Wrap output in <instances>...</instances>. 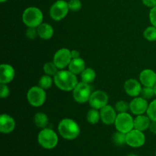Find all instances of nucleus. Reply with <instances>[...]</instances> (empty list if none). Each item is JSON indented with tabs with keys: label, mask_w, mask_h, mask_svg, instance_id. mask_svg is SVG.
I'll return each mask as SVG.
<instances>
[{
	"label": "nucleus",
	"mask_w": 156,
	"mask_h": 156,
	"mask_svg": "<svg viewBox=\"0 0 156 156\" xmlns=\"http://www.w3.org/2000/svg\"><path fill=\"white\" fill-rule=\"evenodd\" d=\"M90 106L95 109H101L108 105V96L106 93L101 90L93 91L88 100Z\"/></svg>",
	"instance_id": "nucleus-10"
},
{
	"label": "nucleus",
	"mask_w": 156,
	"mask_h": 156,
	"mask_svg": "<svg viewBox=\"0 0 156 156\" xmlns=\"http://www.w3.org/2000/svg\"><path fill=\"white\" fill-rule=\"evenodd\" d=\"M149 19L152 25L156 27V6L151 9L149 12Z\"/></svg>",
	"instance_id": "nucleus-34"
},
{
	"label": "nucleus",
	"mask_w": 156,
	"mask_h": 156,
	"mask_svg": "<svg viewBox=\"0 0 156 156\" xmlns=\"http://www.w3.org/2000/svg\"><path fill=\"white\" fill-rule=\"evenodd\" d=\"M44 71L46 73V75H48L50 76H54L56 73H58V68L55 65L54 62H47L44 66Z\"/></svg>",
	"instance_id": "nucleus-26"
},
{
	"label": "nucleus",
	"mask_w": 156,
	"mask_h": 156,
	"mask_svg": "<svg viewBox=\"0 0 156 156\" xmlns=\"http://www.w3.org/2000/svg\"><path fill=\"white\" fill-rule=\"evenodd\" d=\"M149 129L154 134H156V121L152 120V122L150 123V126H149Z\"/></svg>",
	"instance_id": "nucleus-36"
},
{
	"label": "nucleus",
	"mask_w": 156,
	"mask_h": 156,
	"mask_svg": "<svg viewBox=\"0 0 156 156\" xmlns=\"http://www.w3.org/2000/svg\"><path fill=\"white\" fill-rule=\"evenodd\" d=\"M125 91L131 97H137L140 94L142 86L140 82L133 79H129L126 81L124 84Z\"/></svg>",
	"instance_id": "nucleus-14"
},
{
	"label": "nucleus",
	"mask_w": 156,
	"mask_h": 156,
	"mask_svg": "<svg viewBox=\"0 0 156 156\" xmlns=\"http://www.w3.org/2000/svg\"><path fill=\"white\" fill-rule=\"evenodd\" d=\"M15 77V69L9 64H2L0 66V82L9 83Z\"/></svg>",
	"instance_id": "nucleus-16"
},
{
	"label": "nucleus",
	"mask_w": 156,
	"mask_h": 156,
	"mask_svg": "<svg viewBox=\"0 0 156 156\" xmlns=\"http://www.w3.org/2000/svg\"><path fill=\"white\" fill-rule=\"evenodd\" d=\"M113 141L114 144L118 146L126 144V133L117 131L113 135Z\"/></svg>",
	"instance_id": "nucleus-24"
},
{
	"label": "nucleus",
	"mask_w": 156,
	"mask_h": 156,
	"mask_svg": "<svg viewBox=\"0 0 156 156\" xmlns=\"http://www.w3.org/2000/svg\"><path fill=\"white\" fill-rule=\"evenodd\" d=\"M71 54H72V57L73 59H76V58H79V56H80V53L78 50H73L71 51Z\"/></svg>",
	"instance_id": "nucleus-37"
},
{
	"label": "nucleus",
	"mask_w": 156,
	"mask_h": 156,
	"mask_svg": "<svg viewBox=\"0 0 156 156\" xmlns=\"http://www.w3.org/2000/svg\"><path fill=\"white\" fill-rule=\"evenodd\" d=\"M43 13L38 8L29 7L24 10L22 21L28 27H37L42 24Z\"/></svg>",
	"instance_id": "nucleus-3"
},
{
	"label": "nucleus",
	"mask_w": 156,
	"mask_h": 156,
	"mask_svg": "<svg viewBox=\"0 0 156 156\" xmlns=\"http://www.w3.org/2000/svg\"><path fill=\"white\" fill-rule=\"evenodd\" d=\"M69 8L68 2L64 0H58L53 3L50 9V15L52 19L55 21H60L63 19L68 14Z\"/></svg>",
	"instance_id": "nucleus-8"
},
{
	"label": "nucleus",
	"mask_w": 156,
	"mask_h": 156,
	"mask_svg": "<svg viewBox=\"0 0 156 156\" xmlns=\"http://www.w3.org/2000/svg\"><path fill=\"white\" fill-rule=\"evenodd\" d=\"M151 121L152 120L148 116L143 115V114L137 115V117L134 119V129L143 132L149 128Z\"/></svg>",
	"instance_id": "nucleus-18"
},
{
	"label": "nucleus",
	"mask_w": 156,
	"mask_h": 156,
	"mask_svg": "<svg viewBox=\"0 0 156 156\" xmlns=\"http://www.w3.org/2000/svg\"><path fill=\"white\" fill-rule=\"evenodd\" d=\"M15 127L14 119L9 114H3L0 117V131L2 133H10Z\"/></svg>",
	"instance_id": "nucleus-15"
},
{
	"label": "nucleus",
	"mask_w": 156,
	"mask_h": 156,
	"mask_svg": "<svg viewBox=\"0 0 156 156\" xmlns=\"http://www.w3.org/2000/svg\"><path fill=\"white\" fill-rule=\"evenodd\" d=\"M146 136L143 131L133 129L126 133V144L133 148L141 147L145 144Z\"/></svg>",
	"instance_id": "nucleus-11"
},
{
	"label": "nucleus",
	"mask_w": 156,
	"mask_h": 156,
	"mask_svg": "<svg viewBox=\"0 0 156 156\" xmlns=\"http://www.w3.org/2000/svg\"><path fill=\"white\" fill-rule=\"evenodd\" d=\"M52 84H53V79L50 77V76H48V75L43 76L39 81V86L44 89L50 88L52 86Z\"/></svg>",
	"instance_id": "nucleus-27"
},
{
	"label": "nucleus",
	"mask_w": 156,
	"mask_h": 156,
	"mask_svg": "<svg viewBox=\"0 0 156 156\" xmlns=\"http://www.w3.org/2000/svg\"><path fill=\"white\" fill-rule=\"evenodd\" d=\"M27 101L34 107H40L46 101V92L40 86H34L29 89L27 94Z\"/></svg>",
	"instance_id": "nucleus-7"
},
{
	"label": "nucleus",
	"mask_w": 156,
	"mask_h": 156,
	"mask_svg": "<svg viewBox=\"0 0 156 156\" xmlns=\"http://www.w3.org/2000/svg\"><path fill=\"white\" fill-rule=\"evenodd\" d=\"M129 109V104L126 101H119L115 105V110L119 113H126Z\"/></svg>",
	"instance_id": "nucleus-30"
},
{
	"label": "nucleus",
	"mask_w": 156,
	"mask_h": 156,
	"mask_svg": "<svg viewBox=\"0 0 156 156\" xmlns=\"http://www.w3.org/2000/svg\"><path fill=\"white\" fill-rule=\"evenodd\" d=\"M53 81L59 89L66 91L73 90L79 83L76 75L69 70L59 71L53 76Z\"/></svg>",
	"instance_id": "nucleus-1"
},
{
	"label": "nucleus",
	"mask_w": 156,
	"mask_h": 156,
	"mask_svg": "<svg viewBox=\"0 0 156 156\" xmlns=\"http://www.w3.org/2000/svg\"><path fill=\"white\" fill-rule=\"evenodd\" d=\"M85 69V61L82 58H76L73 59L69 65V70L74 73L75 75L82 73Z\"/></svg>",
	"instance_id": "nucleus-20"
},
{
	"label": "nucleus",
	"mask_w": 156,
	"mask_h": 156,
	"mask_svg": "<svg viewBox=\"0 0 156 156\" xmlns=\"http://www.w3.org/2000/svg\"><path fill=\"white\" fill-rule=\"evenodd\" d=\"M9 93H10V91H9V87L6 85V84L1 83V85H0V97L2 98H5L9 95Z\"/></svg>",
	"instance_id": "nucleus-33"
},
{
	"label": "nucleus",
	"mask_w": 156,
	"mask_h": 156,
	"mask_svg": "<svg viewBox=\"0 0 156 156\" xmlns=\"http://www.w3.org/2000/svg\"><path fill=\"white\" fill-rule=\"evenodd\" d=\"M58 131L62 138L73 140L77 138L80 133V128L76 121L69 118H65L60 121Z\"/></svg>",
	"instance_id": "nucleus-2"
},
{
	"label": "nucleus",
	"mask_w": 156,
	"mask_h": 156,
	"mask_svg": "<svg viewBox=\"0 0 156 156\" xmlns=\"http://www.w3.org/2000/svg\"><path fill=\"white\" fill-rule=\"evenodd\" d=\"M100 110L101 120L105 124L110 125L115 123L117 115L116 114L115 108H114L111 105H107Z\"/></svg>",
	"instance_id": "nucleus-13"
},
{
	"label": "nucleus",
	"mask_w": 156,
	"mask_h": 156,
	"mask_svg": "<svg viewBox=\"0 0 156 156\" xmlns=\"http://www.w3.org/2000/svg\"><path fill=\"white\" fill-rule=\"evenodd\" d=\"M146 113L151 120L156 121V99L149 104Z\"/></svg>",
	"instance_id": "nucleus-28"
},
{
	"label": "nucleus",
	"mask_w": 156,
	"mask_h": 156,
	"mask_svg": "<svg viewBox=\"0 0 156 156\" xmlns=\"http://www.w3.org/2000/svg\"><path fill=\"white\" fill-rule=\"evenodd\" d=\"M6 0H0V2H5Z\"/></svg>",
	"instance_id": "nucleus-40"
},
{
	"label": "nucleus",
	"mask_w": 156,
	"mask_h": 156,
	"mask_svg": "<svg viewBox=\"0 0 156 156\" xmlns=\"http://www.w3.org/2000/svg\"><path fill=\"white\" fill-rule=\"evenodd\" d=\"M38 143L46 149H52L58 143L57 134L52 129L44 128L38 134Z\"/></svg>",
	"instance_id": "nucleus-4"
},
{
	"label": "nucleus",
	"mask_w": 156,
	"mask_h": 156,
	"mask_svg": "<svg viewBox=\"0 0 156 156\" xmlns=\"http://www.w3.org/2000/svg\"><path fill=\"white\" fill-rule=\"evenodd\" d=\"M100 119V112H98V109L92 108L88 111V114H87V120L88 123H91V124H95L99 121Z\"/></svg>",
	"instance_id": "nucleus-23"
},
{
	"label": "nucleus",
	"mask_w": 156,
	"mask_h": 156,
	"mask_svg": "<svg viewBox=\"0 0 156 156\" xmlns=\"http://www.w3.org/2000/svg\"><path fill=\"white\" fill-rule=\"evenodd\" d=\"M154 90H155V94L156 95V84L155 85V86H154Z\"/></svg>",
	"instance_id": "nucleus-39"
},
{
	"label": "nucleus",
	"mask_w": 156,
	"mask_h": 156,
	"mask_svg": "<svg viewBox=\"0 0 156 156\" xmlns=\"http://www.w3.org/2000/svg\"><path fill=\"white\" fill-rule=\"evenodd\" d=\"M148 102L146 99L142 97H135L129 103V110L135 115H141L147 111Z\"/></svg>",
	"instance_id": "nucleus-12"
},
{
	"label": "nucleus",
	"mask_w": 156,
	"mask_h": 156,
	"mask_svg": "<svg viewBox=\"0 0 156 156\" xmlns=\"http://www.w3.org/2000/svg\"><path fill=\"white\" fill-rule=\"evenodd\" d=\"M68 5L69 10L73 11V12H77V11L80 10L82 8V2L80 0H69Z\"/></svg>",
	"instance_id": "nucleus-31"
},
{
	"label": "nucleus",
	"mask_w": 156,
	"mask_h": 156,
	"mask_svg": "<svg viewBox=\"0 0 156 156\" xmlns=\"http://www.w3.org/2000/svg\"><path fill=\"white\" fill-rule=\"evenodd\" d=\"M142 98L145 99H150L155 95V90H154V87H147L144 86V88H142L141 93Z\"/></svg>",
	"instance_id": "nucleus-29"
},
{
	"label": "nucleus",
	"mask_w": 156,
	"mask_h": 156,
	"mask_svg": "<svg viewBox=\"0 0 156 156\" xmlns=\"http://www.w3.org/2000/svg\"><path fill=\"white\" fill-rule=\"evenodd\" d=\"M53 27L47 23H42L37 27L38 36L44 40L50 39L53 37Z\"/></svg>",
	"instance_id": "nucleus-19"
},
{
	"label": "nucleus",
	"mask_w": 156,
	"mask_h": 156,
	"mask_svg": "<svg viewBox=\"0 0 156 156\" xmlns=\"http://www.w3.org/2000/svg\"><path fill=\"white\" fill-rule=\"evenodd\" d=\"M114 124L117 131L124 133H127L134 129V120L127 112L119 113L117 115Z\"/></svg>",
	"instance_id": "nucleus-5"
},
{
	"label": "nucleus",
	"mask_w": 156,
	"mask_h": 156,
	"mask_svg": "<svg viewBox=\"0 0 156 156\" xmlns=\"http://www.w3.org/2000/svg\"><path fill=\"white\" fill-rule=\"evenodd\" d=\"M72 59L73 57H72L71 51L66 48H62L58 50L53 56V62L59 69L69 66Z\"/></svg>",
	"instance_id": "nucleus-9"
},
{
	"label": "nucleus",
	"mask_w": 156,
	"mask_h": 156,
	"mask_svg": "<svg viewBox=\"0 0 156 156\" xmlns=\"http://www.w3.org/2000/svg\"><path fill=\"white\" fill-rule=\"evenodd\" d=\"M95 77V72H94V70L91 68L85 69V70L81 73L82 82H85V83H91V82L94 80Z\"/></svg>",
	"instance_id": "nucleus-22"
},
{
	"label": "nucleus",
	"mask_w": 156,
	"mask_h": 156,
	"mask_svg": "<svg viewBox=\"0 0 156 156\" xmlns=\"http://www.w3.org/2000/svg\"><path fill=\"white\" fill-rule=\"evenodd\" d=\"M155 156H156V152H155Z\"/></svg>",
	"instance_id": "nucleus-41"
},
{
	"label": "nucleus",
	"mask_w": 156,
	"mask_h": 156,
	"mask_svg": "<svg viewBox=\"0 0 156 156\" xmlns=\"http://www.w3.org/2000/svg\"><path fill=\"white\" fill-rule=\"evenodd\" d=\"M140 80L144 86L154 87L156 84V73L149 69L143 70L140 75Z\"/></svg>",
	"instance_id": "nucleus-17"
},
{
	"label": "nucleus",
	"mask_w": 156,
	"mask_h": 156,
	"mask_svg": "<svg viewBox=\"0 0 156 156\" xmlns=\"http://www.w3.org/2000/svg\"><path fill=\"white\" fill-rule=\"evenodd\" d=\"M73 91V95L75 101L81 104L88 101L91 94V86L89 84L83 82H79Z\"/></svg>",
	"instance_id": "nucleus-6"
},
{
	"label": "nucleus",
	"mask_w": 156,
	"mask_h": 156,
	"mask_svg": "<svg viewBox=\"0 0 156 156\" xmlns=\"http://www.w3.org/2000/svg\"><path fill=\"white\" fill-rule=\"evenodd\" d=\"M34 121L37 126L44 129V128H46V126L48 124V117L44 113H37L34 116Z\"/></svg>",
	"instance_id": "nucleus-21"
},
{
	"label": "nucleus",
	"mask_w": 156,
	"mask_h": 156,
	"mask_svg": "<svg viewBox=\"0 0 156 156\" xmlns=\"http://www.w3.org/2000/svg\"><path fill=\"white\" fill-rule=\"evenodd\" d=\"M37 35V29H36V27H28L26 30V36L30 40L34 39Z\"/></svg>",
	"instance_id": "nucleus-32"
},
{
	"label": "nucleus",
	"mask_w": 156,
	"mask_h": 156,
	"mask_svg": "<svg viewBox=\"0 0 156 156\" xmlns=\"http://www.w3.org/2000/svg\"><path fill=\"white\" fill-rule=\"evenodd\" d=\"M126 156H138V155H135V154H129V155H126Z\"/></svg>",
	"instance_id": "nucleus-38"
},
{
	"label": "nucleus",
	"mask_w": 156,
	"mask_h": 156,
	"mask_svg": "<svg viewBox=\"0 0 156 156\" xmlns=\"http://www.w3.org/2000/svg\"><path fill=\"white\" fill-rule=\"evenodd\" d=\"M146 6L149 8H154L156 6V0H142Z\"/></svg>",
	"instance_id": "nucleus-35"
},
{
	"label": "nucleus",
	"mask_w": 156,
	"mask_h": 156,
	"mask_svg": "<svg viewBox=\"0 0 156 156\" xmlns=\"http://www.w3.org/2000/svg\"><path fill=\"white\" fill-rule=\"evenodd\" d=\"M143 36L145 39L149 41H156V27L155 26H150L148 27L143 32Z\"/></svg>",
	"instance_id": "nucleus-25"
}]
</instances>
